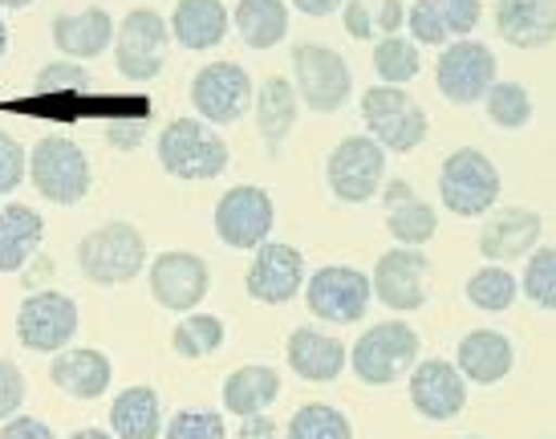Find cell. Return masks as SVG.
Returning a JSON list of instances; mask_svg holds the SVG:
<instances>
[{
    "mask_svg": "<svg viewBox=\"0 0 556 439\" xmlns=\"http://www.w3.org/2000/svg\"><path fill=\"white\" fill-rule=\"evenodd\" d=\"M159 163L175 179H216L228 172L232 151L212 123L203 118H170L159 135Z\"/></svg>",
    "mask_w": 556,
    "mask_h": 439,
    "instance_id": "1",
    "label": "cell"
},
{
    "mask_svg": "<svg viewBox=\"0 0 556 439\" xmlns=\"http://www.w3.org/2000/svg\"><path fill=\"white\" fill-rule=\"evenodd\" d=\"M78 268L86 281L102 285V289L135 281L147 268V240L130 220H110V224L81 236Z\"/></svg>",
    "mask_w": 556,
    "mask_h": 439,
    "instance_id": "2",
    "label": "cell"
},
{
    "mask_svg": "<svg viewBox=\"0 0 556 439\" xmlns=\"http://www.w3.org/2000/svg\"><path fill=\"white\" fill-rule=\"evenodd\" d=\"M362 118H366L370 139L390 155H410L431 135L427 110L406 95V86H370L362 95Z\"/></svg>",
    "mask_w": 556,
    "mask_h": 439,
    "instance_id": "3",
    "label": "cell"
},
{
    "mask_svg": "<svg viewBox=\"0 0 556 439\" xmlns=\"http://www.w3.org/2000/svg\"><path fill=\"white\" fill-rule=\"evenodd\" d=\"M504 191V179H500V167L492 159L476 151V147H459L443 159L439 167V200L447 212L464 220L488 216Z\"/></svg>",
    "mask_w": 556,
    "mask_h": 439,
    "instance_id": "4",
    "label": "cell"
},
{
    "mask_svg": "<svg viewBox=\"0 0 556 439\" xmlns=\"http://www.w3.org/2000/svg\"><path fill=\"white\" fill-rule=\"evenodd\" d=\"M350 362H354V375L366 382V387H390L415 371L418 362V329L410 322H378L370 326L350 350Z\"/></svg>",
    "mask_w": 556,
    "mask_h": 439,
    "instance_id": "5",
    "label": "cell"
},
{
    "mask_svg": "<svg viewBox=\"0 0 556 439\" xmlns=\"http://www.w3.org/2000/svg\"><path fill=\"white\" fill-rule=\"evenodd\" d=\"M29 179L33 188L41 191V200L70 208V204H81L90 196L93 172L78 142L65 139V135H49V139H41L33 147Z\"/></svg>",
    "mask_w": 556,
    "mask_h": 439,
    "instance_id": "6",
    "label": "cell"
},
{
    "mask_svg": "<svg viewBox=\"0 0 556 439\" xmlns=\"http://www.w3.org/2000/svg\"><path fill=\"white\" fill-rule=\"evenodd\" d=\"M293 90L317 114H338L354 95L350 62L321 41H301L293 46Z\"/></svg>",
    "mask_w": 556,
    "mask_h": 439,
    "instance_id": "7",
    "label": "cell"
},
{
    "mask_svg": "<svg viewBox=\"0 0 556 439\" xmlns=\"http://www.w3.org/2000/svg\"><path fill=\"white\" fill-rule=\"evenodd\" d=\"M170 53V25L155 9H130L114 29V65L126 81H155Z\"/></svg>",
    "mask_w": 556,
    "mask_h": 439,
    "instance_id": "8",
    "label": "cell"
},
{
    "mask_svg": "<svg viewBox=\"0 0 556 439\" xmlns=\"http://www.w3.org/2000/svg\"><path fill=\"white\" fill-rule=\"evenodd\" d=\"M325 179L341 204H366L387 184V151L370 135H350L333 147V155L325 163Z\"/></svg>",
    "mask_w": 556,
    "mask_h": 439,
    "instance_id": "9",
    "label": "cell"
},
{
    "mask_svg": "<svg viewBox=\"0 0 556 439\" xmlns=\"http://www.w3.org/2000/svg\"><path fill=\"white\" fill-rule=\"evenodd\" d=\"M374 301L370 277L350 265H321L305 277V305L313 317L333 322V326H354L366 317Z\"/></svg>",
    "mask_w": 556,
    "mask_h": 439,
    "instance_id": "10",
    "label": "cell"
},
{
    "mask_svg": "<svg viewBox=\"0 0 556 439\" xmlns=\"http://www.w3.org/2000/svg\"><path fill=\"white\" fill-rule=\"evenodd\" d=\"M495 74H500V62L495 53L483 41H451L443 53H439V65H434V81H439V95L455 102V106H476L488 98V90L495 86Z\"/></svg>",
    "mask_w": 556,
    "mask_h": 439,
    "instance_id": "11",
    "label": "cell"
},
{
    "mask_svg": "<svg viewBox=\"0 0 556 439\" xmlns=\"http://www.w3.org/2000/svg\"><path fill=\"white\" fill-rule=\"evenodd\" d=\"M191 106L195 118L212 126L240 123L252 106V78L240 62H207L191 78Z\"/></svg>",
    "mask_w": 556,
    "mask_h": 439,
    "instance_id": "12",
    "label": "cell"
},
{
    "mask_svg": "<svg viewBox=\"0 0 556 439\" xmlns=\"http://www.w3.org/2000/svg\"><path fill=\"white\" fill-rule=\"evenodd\" d=\"M147 281H151V298L170 310V314H195L212 289V268L200 252L170 249L163 256L151 261L147 268Z\"/></svg>",
    "mask_w": 556,
    "mask_h": 439,
    "instance_id": "13",
    "label": "cell"
},
{
    "mask_svg": "<svg viewBox=\"0 0 556 439\" xmlns=\"http://www.w3.org/2000/svg\"><path fill=\"white\" fill-rule=\"evenodd\" d=\"M277 224V208H273V196L256 184H240V188H228L216 204V236L228 244V249L240 252H256L268 240Z\"/></svg>",
    "mask_w": 556,
    "mask_h": 439,
    "instance_id": "14",
    "label": "cell"
},
{
    "mask_svg": "<svg viewBox=\"0 0 556 439\" xmlns=\"http://www.w3.org/2000/svg\"><path fill=\"white\" fill-rule=\"evenodd\" d=\"M78 334V305L58 289H41L21 301L16 310V338L33 354H58Z\"/></svg>",
    "mask_w": 556,
    "mask_h": 439,
    "instance_id": "15",
    "label": "cell"
},
{
    "mask_svg": "<svg viewBox=\"0 0 556 439\" xmlns=\"http://www.w3.org/2000/svg\"><path fill=\"white\" fill-rule=\"evenodd\" d=\"M374 298L387 310L399 314H415L427 305V289H431V261L422 249H390L378 256V265L370 273Z\"/></svg>",
    "mask_w": 556,
    "mask_h": 439,
    "instance_id": "16",
    "label": "cell"
},
{
    "mask_svg": "<svg viewBox=\"0 0 556 439\" xmlns=\"http://www.w3.org/2000/svg\"><path fill=\"white\" fill-rule=\"evenodd\" d=\"M305 256L296 244H280V240H264L252 252V265L244 273V289L252 301L261 305H289V301L305 289Z\"/></svg>",
    "mask_w": 556,
    "mask_h": 439,
    "instance_id": "17",
    "label": "cell"
},
{
    "mask_svg": "<svg viewBox=\"0 0 556 439\" xmlns=\"http://www.w3.org/2000/svg\"><path fill=\"white\" fill-rule=\"evenodd\" d=\"M410 403L422 419L431 424H451L459 419L467 407V378L459 375V366L447 359H422L410 371Z\"/></svg>",
    "mask_w": 556,
    "mask_h": 439,
    "instance_id": "18",
    "label": "cell"
},
{
    "mask_svg": "<svg viewBox=\"0 0 556 439\" xmlns=\"http://www.w3.org/2000/svg\"><path fill=\"white\" fill-rule=\"evenodd\" d=\"M483 21V0H415L406 9V29L415 46H451L467 41Z\"/></svg>",
    "mask_w": 556,
    "mask_h": 439,
    "instance_id": "19",
    "label": "cell"
},
{
    "mask_svg": "<svg viewBox=\"0 0 556 439\" xmlns=\"http://www.w3.org/2000/svg\"><path fill=\"white\" fill-rule=\"evenodd\" d=\"M544 220L532 208H492L479 228V252L488 265H511L541 244Z\"/></svg>",
    "mask_w": 556,
    "mask_h": 439,
    "instance_id": "20",
    "label": "cell"
},
{
    "mask_svg": "<svg viewBox=\"0 0 556 439\" xmlns=\"http://www.w3.org/2000/svg\"><path fill=\"white\" fill-rule=\"evenodd\" d=\"M285 359L293 366V375L305 378V382H333V378H341V371H345L350 350H345L341 338L325 334V329L296 326L293 334H289Z\"/></svg>",
    "mask_w": 556,
    "mask_h": 439,
    "instance_id": "21",
    "label": "cell"
},
{
    "mask_svg": "<svg viewBox=\"0 0 556 439\" xmlns=\"http://www.w3.org/2000/svg\"><path fill=\"white\" fill-rule=\"evenodd\" d=\"M495 33L516 49L556 41V0H495Z\"/></svg>",
    "mask_w": 556,
    "mask_h": 439,
    "instance_id": "22",
    "label": "cell"
},
{
    "mask_svg": "<svg viewBox=\"0 0 556 439\" xmlns=\"http://www.w3.org/2000/svg\"><path fill=\"white\" fill-rule=\"evenodd\" d=\"M49 378L53 387L65 391L70 399H102L110 391V378H114V366L102 350H90V346H65L53 354V366H49Z\"/></svg>",
    "mask_w": 556,
    "mask_h": 439,
    "instance_id": "23",
    "label": "cell"
},
{
    "mask_svg": "<svg viewBox=\"0 0 556 439\" xmlns=\"http://www.w3.org/2000/svg\"><path fill=\"white\" fill-rule=\"evenodd\" d=\"M114 16L106 9H81V13L53 16V46L62 49L65 62H93L98 53L114 46Z\"/></svg>",
    "mask_w": 556,
    "mask_h": 439,
    "instance_id": "24",
    "label": "cell"
},
{
    "mask_svg": "<svg viewBox=\"0 0 556 439\" xmlns=\"http://www.w3.org/2000/svg\"><path fill=\"white\" fill-rule=\"evenodd\" d=\"M511 362H516V350H511L508 334H500V329H471L455 350L459 375L479 387L504 382L511 375Z\"/></svg>",
    "mask_w": 556,
    "mask_h": 439,
    "instance_id": "25",
    "label": "cell"
},
{
    "mask_svg": "<svg viewBox=\"0 0 556 439\" xmlns=\"http://www.w3.org/2000/svg\"><path fill=\"white\" fill-rule=\"evenodd\" d=\"M170 41L184 49H216L228 37V4L224 0H179L170 13Z\"/></svg>",
    "mask_w": 556,
    "mask_h": 439,
    "instance_id": "26",
    "label": "cell"
},
{
    "mask_svg": "<svg viewBox=\"0 0 556 439\" xmlns=\"http://www.w3.org/2000/svg\"><path fill=\"white\" fill-rule=\"evenodd\" d=\"M387 228L402 249H418V244H431V236L439 233V212L394 179L387 188Z\"/></svg>",
    "mask_w": 556,
    "mask_h": 439,
    "instance_id": "27",
    "label": "cell"
},
{
    "mask_svg": "<svg viewBox=\"0 0 556 439\" xmlns=\"http://www.w3.org/2000/svg\"><path fill=\"white\" fill-rule=\"evenodd\" d=\"M41 236H46L41 212H33L29 204L0 208V273L29 265V256L41 249Z\"/></svg>",
    "mask_w": 556,
    "mask_h": 439,
    "instance_id": "28",
    "label": "cell"
},
{
    "mask_svg": "<svg viewBox=\"0 0 556 439\" xmlns=\"http://www.w3.org/2000/svg\"><path fill=\"white\" fill-rule=\"evenodd\" d=\"M114 439H159L163 436V403L151 387H126L110 407Z\"/></svg>",
    "mask_w": 556,
    "mask_h": 439,
    "instance_id": "29",
    "label": "cell"
},
{
    "mask_svg": "<svg viewBox=\"0 0 556 439\" xmlns=\"http://www.w3.org/2000/svg\"><path fill=\"white\" fill-rule=\"evenodd\" d=\"M280 394V375L273 366H240L224 382V407L236 419L248 415H264V411L277 403Z\"/></svg>",
    "mask_w": 556,
    "mask_h": 439,
    "instance_id": "30",
    "label": "cell"
},
{
    "mask_svg": "<svg viewBox=\"0 0 556 439\" xmlns=\"http://www.w3.org/2000/svg\"><path fill=\"white\" fill-rule=\"evenodd\" d=\"M232 25L248 49H277L289 37V4L285 0H240Z\"/></svg>",
    "mask_w": 556,
    "mask_h": 439,
    "instance_id": "31",
    "label": "cell"
},
{
    "mask_svg": "<svg viewBox=\"0 0 556 439\" xmlns=\"http://www.w3.org/2000/svg\"><path fill=\"white\" fill-rule=\"evenodd\" d=\"M296 90L289 78H280V74H273V78L261 81V95H256V126H261L264 142H273V147H280V142L289 139V130L296 126Z\"/></svg>",
    "mask_w": 556,
    "mask_h": 439,
    "instance_id": "32",
    "label": "cell"
},
{
    "mask_svg": "<svg viewBox=\"0 0 556 439\" xmlns=\"http://www.w3.org/2000/svg\"><path fill=\"white\" fill-rule=\"evenodd\" d=\"M520 298V281L508 265H483L467 277V301L483 314H508Z\"/></svg>",
    "mask_w": 556,
    "mask_h": 439,
    "instance_id": "33",
    "label": "cell"
},
{
    "mask_svg": "<svg viewBox=\"0 0 556 439\" xmlns=\"http://www.w3.org/2000/svg\"><path fill=\"white\" fill-rule=\"evenodd\" d=\"M374 9H378V13H370L366 0H345V9H341V13H345V33L357 37V41H366V37L378 33V41H382V37H394V33L406 25L402 0H374Z\"/></svg>",
    "mask_w": 556,
    "mask_h": 439,
    "instance_id": "34",
    "label": "cell"
},
{
    "mask_svg": "<svg viewBox=\"0 0 556 439\" xmlns=\"http://www.w3.org/2000/svg\"><path fill=\"white\" fill-rule=\"evenodd\" d=\"M224 346V322L216 314H184V322L170 329V350L179 359H212Z\"/></svg>",
    "mask_w": 556,
    "mask_h": 439,
    "instance_id": "35",
    "label": "cell"
},
{
    "mask_svg": "<svg viewBox=\"0 0 556 439\" xmlns=\"http://www.w3.org/2000/svg\"><path fill=\"white\" fill-rule=\"evenodd\" d=\"M418 70H422V53L410 37L394 33L374 46V74L382 78V86H406L410 78H418Z\"/></svg>",
    "mask_w": 556,
    "mask_h": 439,
    "instance_id": "36",
    "label": "cell"
},
{
    "mask_svg": "<svg viewBox=\"0 0 556 439\" xmlns=\"http://www.w3.org/2000/svg\"><path fill=\"white\" fill-rule=\"evenodd\" d=\"M289 439H354V424L329 403H305L289 419Z\"/></svg>",
    "mask_w": 556,
    "mask_h": 439,
    "instance_id": "37",
    "label": "cell"
},
{
    "mask_svg": "<svg viewBox=\"0 0 556 439\" xmlns=\"http://www.w3.org/2000/svg\"><path fill=\"white\" fill-rule=\"evenodd\" d=\"M520 289L532 305H541L556 314V244H536L528 252L525 273H520Z\"/></svg>",
    "mask_w": 556,
    "mask_h": 439,
    "instance_id": "38",
    "label": "cell"
},
{
    "mask_svg": "<svg viewBox=\"0 0 556 439\" xmlns=\"http://www.w3.org/2000/svg\"><path fill=\"white\" fill-rule=\"evenodd\" d=\"M483 102H488V118L500 130H520L532 123V95L520 81H495Z\"/></svg>",
    "mask_w": 556,
    "mask_h": 439,
    "instance_id": "39",
    "label": "cell"
},
{
    "mask_svg": "<svg viewBox=\"0 0 556 439\" xmlns=\"http://www.w3.org/2000/svg\"><path fill=\"white\" fill-rule=\"evenodd\" d=\"M163 439H228V424L219 411H179L170 415Z\"/></svg>",
    "mask_w": 556,
    "mask_h": 439,
    "instance_id": "40",
    "label": "cell"
},
{
    "mask_svg": "<svg viewBox=\"0 0 556 439\" xmlns=\"http://www.w3.org/2000/svg\"><path fill=\"white\" fill-rule=\"evenodd\" d=\"M25 179H29V155H25V147L9 130H0V196H13Z\"/></svg>",
    "mask_w": 556,
    "mask_h": 439,
    "instance_id": "41",
    "label": "cell"
},
{
    "mask_svg": "<svg viewBox=\"0 0 556 439\" xmlns=\"http://www.w3.org/2000/svg\"><path fill=\"white\" fill-rule=\"evenodd\" d=\"M25 407V375L13 359H0V424L16 419Z\"/></svg>",
    "mask_w": 556,
    "mask_h": 439,
    "instance_id": "42",
    "label": "cell"
},
{
    "mask_svg": "<svg viewBox=\"0 0 556 439\" xmlns=\"http://www.w3.org/2000/svg\"><path fill=\"white\" fill-rule=\"evenodd\" d=\"M90 81V74L81 70L78 62H53V65H46L41 70V78H37V86L46 90V95H74V90H81Z\"/></svg>",
    "mask_w": 556,
    "mask_h": 439,
    "instance_id": "43",
    "label": "cell"
},
{
    "mask_svg": "<svg viewBox=\"0 0 556 439\" xmlns=\"http://www.w3.org/2000/svg\"><path fill=\"white\" fill-rule=\"evenodd\" d=\"M147 130H151L147 114H135V118H110L106 142L114 147V151H135V147L147 139Z\"/></svg>",
    "mask_w": 556,
    "mask_h": 439,
    "instance_id": "44",
    "label": "cell"
},
{
    "mask_svg": "<svg viewBox=\"0 0 556 439\" xmlns=\"http://www.w3.org/2000/svg\"><path fill=\"white\" fill-rule=\"evenodd\" d=\"M0 439H58V436H53V427L41 424V419L16 415V419H9V424H0Z\"/></svg>",
    "mask_w": 556,
    "mask_h": 439,
    "instance_id": "45",
    "label": "cell"
},
{
    "mask_svg": "<svg viewBox=\"0 0 556 439\" xmlns=\"http://www.w3.org/2000/svg\"><path fill=\"white\" fill-rule=\"evenodd\" d=\"M232 439H277V424H273L268 411L264 415H248V419H240Z\"/></svg>",
    "mask_w": 556,
    "mask_h": 439,
    "instance_id": "46",
    "label": "cell"
},
{
    "mask_svg": "<svg viewBox=\"0 0 556 439\" xmlns=\"http://www.w3.org/2000/svg\"><path fill=\"white\" fill-rule=\"evenodd\" d=\"M293 9L305 16H329L338 13V9H345V0H293Z\"/></svg>",
    "mask_w": 556,
    "mask_h": 439,
    "instance_id": "47",
    "label": "cell"
},
{
    "mask_svg": "<svg viewBox=\"0 0 556 439\" xmlns=\"http://www.w3.org/2000/svg\"><path fill=\"white\" fill-rule=\"evenodd\" d=\"M70 439H114L110 431H102V427H81V431H74Z\"/></svg>",
    "mask_w": 556,
    "mask_h": 439,
    "instance_id": "48",
    "label": "cell"
},
{
    "mask_svg": "<svg viewBox=\"0 0 556 439\" xmlns=\"http://www.w3.org/2000/svg\"><path fill=\"white\" fill-rule=\"evenodd\" d=\"M4 53H9V25H4V16H0V62H4Z\"/></svg>",
    "mask_w": 556,
    "mask_h": 439,
    "instance_id": "49",
    "label": "cell"
},
{
    "mask_svg": "<svg viewBox=\"0 0 556 439\" xmlns=\"http://www.w3.org/2000/svg\"><path fill=\"white\" fill-rule=\"evenodd\" d=\"M25 4H33V0H0V9H25Z\"/></svg>",
    "mask_w": 556,
    "mask_h": 439,
    "instance_id": "50",
    "label": "cell"
},
{
    "mask_svg": "<svg viewBox=\"0 0 556 439\" xmlns=\"http://www.w3.org/2000/svg\"><path fill=\"white\" fill-rule=\"evenodd\" d=\"M467 439H483V436H467Z\"/></svg>",
    "mask_w": 556,
    "mask_h": 439,
    "instance_id": "51",
    "label": "cell"
}]
</instances>
